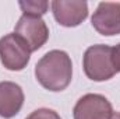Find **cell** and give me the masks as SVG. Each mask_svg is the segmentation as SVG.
<instances>
[{"instance_id": "cell-1", "label": "cell", "mask_w": 120, "mask_h": 119, "mask_svg": "<svg viewBox=\"0 0 120 119\" xmlns=\"http://www.w3.org/2000/svg\"><path fill=\"white\" fill-rule=\"evenodd\" d=\"M35 77L43 88L57 92L68 87L73 77V63L64 51H50L35 66Z\"/></svg>"}, {"instance_id": "cell-2", "label": "cell", "mask_w": 120, "mask_h": 119, "mask_svg": "<svg viewBox=\"0 0 120 119\" xmlns=\"http://www.w3.org/2000/svg\"><path fill=\"white\" fill-rule=\"evenodd\" d=\"M82 67L92 81H106L117 73L112 62V48L102 44L92 45L85 51Z\"/></svg>"}, {"instance_id": "cell-3", "label": "cell", "mask_w": 120, "mask_h": 119, "mask_svg": "<svg viewBox=\"0 0 120 119\" xmlns=\"http://www.w3.org/2000/svg\"><path fill=\"white\" fill-rule=\"evenodd\" d=\"M31 51L27 44L14 32L0 38V62L11 71H20L27 67Z\"/></svg>"}, {"instance_id": "cell-4", "label": "cell", "mask_w": 120, "mask_h": 119, "mask_svg": "<svg viewBox=\"0 0 120 119\" xmlns=\"http://www.w3.org/2000/svg\"><path fill=\"white\" fill-rule=\"evenodd\" d=\"M14 34L27 44L31 52H35L46 44L49 38V28L41 17L22 14L15 25Z\"/></svg>"}, {"instance_id": "cell-5", "label": "cell", "mask_w": 120, "mask_h": 119, "mask_svg": "<svg viewBox=\"0 0 120 119\" xmlns=\"http://www.w3.org/2000/svg\"><path fill=\"white\" fill-rule=\"evenodd\" d=\"M113 108L109 99L101 94L82 95L73 109L74 119H110Z\"/></svg>"}, {"instance_id": "cell-6", "label": "cell", "mask_w": 120, "mask_h": 119, "mask_svg": "<svg viewBox=\"0 0 120 119\" xmlns=\"http://www.w3.org/2000/svg\"><path fill=\"white\" fill-rule=\"evenodd\" d=\"M91 24L98 34L105 36H113L120 34V3L102 1L98 4Z\"/></svg>"}, {"instance_id": "cell-7", "label": "cell", "mask_w": 120, "mask_h": 119, "mask_svg": "<svg viewBox=\"0 0 120 119\" xmlns=\"http://www.w3.org/2000/svg\"><path fill=\"white\" fill-rule=\"evenodd\" d=\"M52 13L60 25L71 28L80 25L88 17V3L78 0H55L52 1Z\"/></svg>"}, {"instance_id": "cell-8", "label": "cell", "mask_w": 120, "mask_h": 119, "mask_svg": "<svg viewBox=\"0 0 120 119\" xmlns=\"http://www.w3.org/2000/svg\"><path fill=\"white\" fill-rule=\"evenodd\" d=\"M24 105V91L13 81L0 83V116L10 119L15 116Z\"/></svg>"}, {"instance_id": "cell-9", "label": "cell", "mask_w": 120, "mask_h": 119, "mask_svg": "<svg viewBox=\"0 0 120 119\" xmlns=\"http://www.w3.org/2000/svg\"><path fill=\"white\" fill-rule=\"evenodd\" d=\"M18 4L22 10V14L34 17H42L49 7V3L45 0H27V1H20Z\"/></svg>"}, {"instance_id": "cell-10", "label": "cell", "mask_w": 120, "mask_h": 119, "mask_svg": "<svg viewBox=\"0 0 120 119\" xmlns=\"http://www.w3.org/2000/svg\"><path fill=\"white\" fill-rule=\"evenodd\" d=\"M25 119H61L60 115L49 108H39L34 112H31L30 116H27Z\"/></svg>"}, {"instance_id": "cell-11", "label": "cell", "mask_w": 120, "mask_h": 119, "mask_svg": "<svg viewBox=\"0 0 120 119\" xmlns=\"http://www.w3.org/2000/svg\"><path fill=\"white\" fill-rule=\"evenodd\" d=\"M112 62L116 71H120V44L112 48Z\"/></svg>"}, {"instance_id": "cell-12", "label": "cell", "mask_w": 120, "mask_h": 119, "mask_svg": "<svg viewBox=\"0 0 120 119\" xmlns=\"http://www.w3.org/2000/svg\"><path fill=\"white\" fill-rule=\"evenodd\" d=\"M110 119H120V112H113V115H112Z\"/></svg>"}]
</instances>
